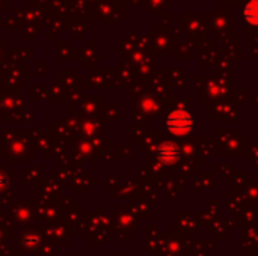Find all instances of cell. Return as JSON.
<instances>
[{"instance_id": "obj_1", "label": "cell", "mask_w": 258, "mask_h": 256, "mask_svg": "<svg viewBox=\"0 0 258 256\" xmlns=\"http://www.w3.org/2000/svg\"><path fill=\"white\" fill-rule=\"evenodd\" d=\"M192 124H194V119L190 113L186 110H174L166 118V128L177 136H183L189 133L192 128Z\"/></svg>"}, {"instance_id": "obj_2", "label": "cell", "mask_w": 258, "mask_h": 256, "mask_svg": "<svg viewBox=\"0 0 258 256\" xmlns=\"http://www.w3.org/2000/svg\"><path fill=\"white\" fill-rule=\"evenodd\" d=\"M157 157L162 163L165 164H171L174 161L178 160L180 157V149L175 143H171V142H166L163 143L160 148H159V152H157Z\"/></svg>"}, {"instance_id": "obj_3", "label": "cell", "mask_w": 258, "mask_h": 256, "mask_svg": "<svg viewBox=\"0 0 258 256\" xmlns=\"http://www.w3.org/2000/svg\"><path fill=\"white\" fill-rule=\"evenodd\" d=\"M243 18L249 24L258 26V0H251L245 8H243Z\"/></svg>"}]
</instances>
